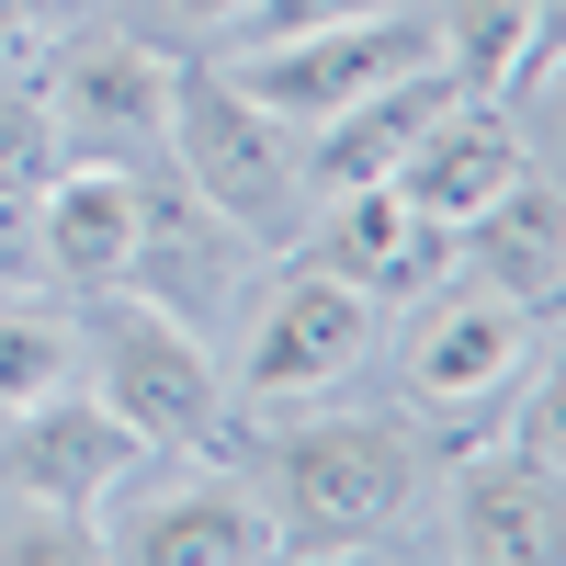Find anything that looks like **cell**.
Segmentation results:
<instances>
[{
  "label": "cell",
  "mask_w": 566,
  "mask_h": 566,
  "mask_svg": "<svg viewBox=\"0 0 566 566\" xmlns=\"http://www.w3.org/2000/svg\"><path fill=\"white\" fill-rule=\"evenodd\" d=\"M283 114H261L227 69H170V114H159V148L181 170V193L216 205V227L239 239H295L306 227V159L283 148Z\"/></svg>",
  "instance_id": "obj_1"
},
{
  "label": "cell",
  "mask_w": 566,
  "mask_h": 566,
  "mask_svg": "<svg viewBox=\"0 0 566 566\" xmlns=\"http://www.w3.org/2000/svg\"><path fill=\"white\" fill-rule=\"evenodd\" d=\"M80 386L103 397L148 453H193V442L227 431V374H216V352L170 306H148L136 283H103V295H91V317H80Z\"/></svg>",
  "instance_id": "obj_2"
},
{
  "label": "cell",
  "mask_w": 566,
  "mask_h": 566,
  "mask_svg": "<svg viewBox=\"0 0 566 566\" xmlns=\"http://www.w3.org/2000/svg\"><path fill=\"white\" fill-rule=\"evenodd\" d=\"M374 328L386 306L340 283L328 261H283V283L250 306V340H239V397L250 408H306V397H340L352 374L374 363Z\"/></svg>",
  "instance_id": "obj_3"
},
{
  "label": "cell",
  "mask_w": 566,
  "mask_h": 566,
  "mask_svg": "<svg viewBox=\"0 0 566 566\" xmlns=\"http://www.w3.org/2000/svg\"><path fill=\"white\" fill-rule=\"evenodd\" d=\"M272 510H283V533H317V544H386L419 510V442L386 431V419H317V431L283 442Z\"/></svg>",
  "instance_id": "obj_4"
},
{
  "label": "cell",
  "mask_w": 566,
  "mask_h": 566,
  "mask_svg": "<svg viewBox=\"0 0 566 566\" xmlns=\"http://www.w3.org/2000/svg\"><path fill=\"white\" fill-rule=\"evenodd\" d=\"M114 555L136 566H272L283 555V510L227 476V464H193V476H159V488H114V522H91Z\"/></svg>",
  "instance_id": "obj_5"
},
{
  "label": "cell",
  "mask_w": 566,
  "mask_h": 566,
  "mask_svg": "<svg viewBox=\"0 0 566 566\" xmlns=\"http://www.w3.org/2000/svg\"><path fill=\"white\" fill-rule=\"evenodd\" d=\"M419 57H442V34L431 23H397V12H363V23H317V34H272V45H250L239 80L261 114H283V125H328L340 103H363L374 80H397V69H419Z\"/></svg>",
  "instance_id": "obj_6"
},
{
  "label": "cell",
  "mask_w": 566,
  "mask_h": 566,
  "mask_svg": "<svg viewBox=\"0 0 566 566\" xmlns=\"http://www.w3.org/2000/svg\"><path fill=\"white\" fill-rule=\"evenodd\" d=\"M136 464H148V442H136L91 386H57V397L0 419V488L45 499V510H80V522H103V499L136 476Z\"/></svg>",
  "instance_id": "obj_7"
},
{
  "label": "cell",
  "mask_w": 566,
  "mask_h": 566,
  "mask_svg": "<svg viewBox=\"0 0 566 566\" xmlns=\"http://www.w3.org/2000/svg\"><path fill=\"white\" fill-rule=\"evenodd\" d=\"M533 374V306H510L499 283H442L408 317V397L419 408H499Z\"/></svg>",
  "instance_id": "obj_8"
},
{
  "label": "cell",
  "mask_w": 566,
  "mask_h": 566,
  "mask_svg": "<svg viewBox=\"0 0 566 566\" xmlns=\"http://www.w3.org/2000/svg\"><path fill=\"white\" fill-rule=\"evenodd\" d=\"M45 103H57L69 159H114V170H136V159L159 148L170 69L148 57V45H125V34H80V45H69V69L45 80Z\"/></svg>",
  "instance_id": "obj_9"
},
{
  "label": "cell",
  "mask_w": 566,
  "mask_h": 566,
  "mask_svg": "<svg viewBox=\"0 0 566 566\" xmlns=\"http://www.w3.org/2000/svg\"><path fill=\"white\" fill-rule=\"evenodd\" d=\"M136 227H148V181L114 170V159H57L34 193V261L80 283V295H103V283L136 272Z\"/></svg>",
  "instance_id": "obj_10"
},
{
  "label": "cell",
  "mask_w": 566,
  "mask_h": 566,
  "mask_svg": "<svg viewBox=\"0 0 566 566\" xmlns=\"http://www.w3.org/2000/svg\"><path fill=\"white\" fill-rule=\"evenodd\" d=\"M522 170H533L522 125H510L499 103H476V91H453V103H442L431 125H419V148H408L386 181H397V193H408L419 216H431V227H464L476 205H499Z\"/></svg>",
  "instance_id": "obj_11"
},
{
  "label": "cell",
  "mask_w": 566,
  "mask_h": 566,
  "mask_svg": "<svg viewBox=\"0 0 566 566\" xmlns=\"http://www.w3.org/2000/svg\"><path fill=\"white\" fill-rule=\"evenodd\" d=\"M442 250H453V227H431L397 181H352V193H328V216L306 227V261H328L340 283H363L374 306L419 295V283L442 272Z\"/></svg>",
  "instance_id": "obj_12"
},
{
  "label": "cell",
  "mask_w": 566,
  "mask_h": 566,
  "mask_svg": "<svg viewBox=\"0 0 566 566\" xmlns=\"http://www.w3.org/2000/svg\"><path fill=\"white\" fill-rule=\"evenodd\" d=\"M555 533H566V510H555V464L544 453L499 442V453H476L453 476V510H442L453 555H476V566H555Z\"/></svg>",
  "instance_id": "obj_13"
},
{
  "label": "cell",
  "mask_w": 566,
  "mask_h": 566,
  "mask_svg": "<svg viewBox=\"0 0 566 566\" xmlns=\"http://www.w3.org/2000/svg\"><path fill=\"white\" fill-rule=\"evenodd\" d=\"M453 91H464V80H453L442 57H419V69H397V80H374L363 103H340V114H328V125L306 136V148H295V159H306V181H317V193L386 181V170L419 148V125H431V114L453 103Z\"/></svg>",
  "instance_id": "obj_14"
},
{
  "label": "cell",
  "mask_w": 566,
  "mask_h": 566,
  "mask_svg": "<svg viewBox=\"0 0 566 566\" xmlns=\"http://www.w3.org/2000/svg\"><path fill=\"white\" fill-rule=\"evenodd\" d=\"M453 239H464V272H476V283H499V295L510 306H555V283H566V239H555V181H510V193L499 205H476V216H464L453 227Z\"/></svg>",
  "instance_id": "obj_15"
},
{
  "label": "cell",
  "mask_w": 566,
  "mask_h": 566,
  "mask_svg": "<svg viewBox=\"0 0 566 566\" xmlns=\"http://www.w3.org/2000/svg\"><path fill=\"white\" fill-rule=\"evenodd\" d=\"M442 69L476 91V103L544 91L555 80V0H453L442 12Z\"/></svg>",
  "instance_id": "obj_16"
},
{
  "label": "cell",
  "mask_w": 566,
  "mask_h": 566,
  "mask_svg": "<svg viewBox=\"0 0 566 566\" xmlns=\"http://www.w3.org/2000/svg\"><path fill=\"white\" fill-rule=\"evenodd\" d=\"M80 386V317L45 295H0V419Z\"/></svg>",
  "instance_id": "obj_17"
},
{
  "label": "cell",
  "mask_w": 566,
  "mask_h": 566,
  "mask_svg": "<svg viewBox=\"0 0 566 566\" xmlns=\"http://www.w3.org/2000/svg\"><path fill=\"white\" fill-rule=\"evenodd\" d=\"M57 159H69V136H57V103H45L34 80H12V69H0V193H12V205H34Z\"/></svg>",
  "instance_id": "obj_18"
},
{
  "label": "cell",
  "mask_w": 566,
  "mask_h": 566,
  "mask_svg": "<svg viewBox=\"0 0 566 566\" xmlns=\"http://www.w3.org/2000/svg\"><path fill=\"white\" fill-rule=\"evenodd\" d=\"M363 12H386V0H239V23L272 45V34H317V23H363Z\"/></svg>",
  "instance_id": "obj_19"
},
{
  "label": "cell",
  "mask_w": 566,
  "mask_h": 566,
  "mask_svg": "<svg viewBox=\"0 0 566 566\" xmlns=\"http://www.w3.org/2000/svg\"><path fill=\"white\" fill-rule=\"evenodd\" d=\"M181 23H239V0H170Z\"/></svg>",
  "instance_id": "obj_20"
},
{
  "label": "cell",
  "mask_w": 566,
  "mask_h": 566,
  "mask_svg": "<svg viewBox=\"0 0 566 566\" xmlns=\"http://www.w3.org/2000/svg\"><path fill=\"white\" fill-rule=\"evenodd\" d=\"M0 12H12V23H45V12H69V0H0Z\"/></svg>",
  "instance_id": "obj_21"
},
{
  "label": "cell",
  "mask_w": 566,
  "mask_h": 566,
  "mask_svg": "<svg viewBox=\"0 0 566 566\" xmlns=\"http://www.w3.org/2000/svg\"><path fill=\"white\" fill-rule=\"evenodd\" d=\"M23 34H34V23H12V12H0V69H12V57H23Z\"/></svg>",
  "instance_id": "obj_22"
}]
</instances>
